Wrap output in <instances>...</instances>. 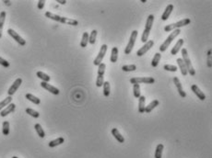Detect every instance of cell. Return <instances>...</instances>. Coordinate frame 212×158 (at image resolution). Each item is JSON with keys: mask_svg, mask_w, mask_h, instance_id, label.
Segmentation results:
<instances>
[{"mask_svg": "<svg viewBox=\"0 0 212 158\" xmlns=\"http://www.w3.org/2000/svg\"><path fill=\"white\" fill-rule=\"evenodd\" d=\"M153 21H154V16L151 14L147 19L145 29H144V31H143V34H142V37H141V42L144 43H146L148 42V39H149V36L152 25H153Z\"/></svg>", "mask_w": 212, "mask_h": 158, "instance_id": "obj_1", "label": "cell"}, {"mask_svg": "<svg viewBox=\"0 0 212 158\" xmlns=\"http://www.w3.org/2000/svg\"><path fill=\"white\" fill-rule=\"evenodd\" d=\"M181 33V30H180V29H174V30H173V32L171 33L169 35V37L165 40L164 41V43L160 46V52H161V53H163V52H165L166 50H167V48L170 46V44L172 43V42L174 41V40Z\"/></svg>", "mask_w": 212, "mask_h": 158, "instance_id": "obj_2", "label": "cell"}, {"mask_svg": "<svg viewBox=\"0 0 212 158\" xmlns=\"http://www.w3.org/2000/svg\"><path fill=\"white\" fill-rule=\"evenodd\" d=\"M182 59L186 66V69H187V72L189 74H191L192 76L196 75V71L192 65V63H191V60L189 58V55H188V53H187V50L186 49H182Z\"/></svg>", "mask_w": 212, "mask_h": 158, "instance_id": "obj_3", "label": "cell"}, {"mask_svg": "<svg viewBox=\"0 0 212 158\" xmlns=\"http://www.w3.org/2000/svg\"><path fill=\"white\" fill-rule=\"evenodd\" d=\"M191 23V20L190 19H184L176 23H173V24H169L167 25L165 28H164V30L166 32H170V31H173L174 29H180L182 27H185V26H187Z\"/></svg>", "mask_w": 212, "mask_h": 158, "instance_id": "obj_4", "label": "cell"}, {"mask_svg": "<svg viewBox=\"0 0 212 158\" xmlns=\"http://www.w3.org/2000/svg\"><path fill=\"white\" fill-rule=\"evenodd\" d=\"M138 30H133L131 35H130V39H129V42H128V44L126 45L125 49H124V53L125 54H130L134 46H135V43H136V40L138 38Z\"/></svg>", "mask_w": 212, "mask_h": 158, "instance_id": "obj_5", "label": "cell"}, {"mask_svg": "<svg viewBox=\"0 0 212 158\" xmlns=\"http://www.w3.org/2000/svg\"><path fill=\"white\" fill-rule=\"evenodd\" d=\"M106 69V64L102 63L99 65V69H98V76H97V80H96V86L98 88L102 87L104 81H103V78H104V72Z\"/></svg>", "mask_w": 212, "mask_h": 158, "instance_id": "obj_6", "label": "cell"}, {"mask_svg": "<svg viewBox=\"0 0 212 158\" xmlns=\"http://www.w3.org/2000/svg\"><path fill=\"white\" fill-rule=\"evenodd\" d=\"M155 82V79L153 77H132L130 79V83L135 84H153Z\"/></svg>", "mask_w": 212, "mask_h": 158, "instance_id": "obj_7", "label": "cell"}, {"mask_svg": "<svg viewBox=\"0 0 212 158\" xmlns=\"http://www.w3.org/2000/svg\"><path fill=\"white\" fill-rule=\"evenodd\" d=\"M107 49H108V46H107L106 44H102V45L101 46L100 52H99L97 57H96V58L94 59V61H93V64H94V65L99 66V65L102 64V60H103V58H104V56H105V54H106Z\"/></svg>", "mask_w": 212, "mask_h": 158, "instance_id": "obj_8", "label": "cell"}, {"mask_svg": "<svg viewBox=\"0 0 212 158\" xmlns=\"http://www.w3.org/2000/svg\"><path fill=\"white\" fill-rule=\"evenodd\" d=\"M8 33H9V35L10 36V37H12L15 41L20 45V46H24L25 44H26V41L25 40L22 38V37H20L14 29H8Z\"/></svg>", "mask_w": 212, "mask_h": 158, "instance_id": "obj_9", "label": "cell"}, {"mask_svg": "<svg viewBox=\"0 0 212 158\" xmlns=\"http://www.w3.org/2000/svg\"><path fill=\"white\" fill-rule=\"evenodd\" d=\"M153 45H154V42L152 41V40H150V41H148L145 44H144V46H142L138 52H137V55L138 56H143L146 53H148L152 47H153Z\"/></svg>", "mask_w": 212, "mask_h": 158, "instance_id": "obj_10", "label": "cell"}, {"mask_svg": "<svg viewBox=\"0 0 212 158\" xmlns=\"http://www.w3.org/2000/svg\"><path fill=\"white\" fill-rule=\"evenodd\" d=\"M22 84V79L21 78H17L16 80L14 81V83L12 84V86L9 88V91H8V94L9 97H11L12 95H14L16 93V91L19 89V88L20 87V85Z\"/></svg>", "mask_w": 212, "mask_h": 158, "instance_id": "obj_11", "label": "cell"}, {"mask_svg": "<svg viewBox=\"0 0 212 158\" xmlns=\"http://www.w3.org/2000/svg\"><path fill=\"white\" fill-rule=\"evenodd\" d=\"M41 87L42 88H45V90L49 91L50 93L54 94V95H59V93H60V91H59L58 88H56V87H54V86H52V85H50V84H48L46 82H41Z\"/></svg>", "mask_w": 212, "mask_h": 158, "instance_id": "obj_12", "label": "cell"}, {"mask_svg": "<svg viewBox=\"0 0 212 158\" xmlns=\"http://www.w3.org/2000/svg\"><path fill=\"white\" fill-rule=\"evenodd\" d=\"M174 83L175 87L177 88V90H178L179 95H180L183 98H185L186 97V93L184 91L183 87H182V84H181V82H180V80H179V78H178V77H176V76H175V77L174 78Z\"/></svg>", "mask_w": 212, "mask_h": 158, "instance_id": "obj_13", "label": "cell"}, {"mask_svg": "<svg viewBox=\"0 0 212 158\" xmlns=\"http://www.w3.org/2000/svg\"><path fill=\"white\" fill-rule=\"evenodd\" d=\"M15 108H16V105L14 103H10L9 105L7 106L6 108H4L3 110H1V112H0V116H1V117H6L9 114L12 113L15 110Z\"/></svg>", "mask_w": 212, "mask_h": 158, "instance_id": "obj_14", "label": "cell"}, {"mask_svg": "<svg viewBox=\"0 0 212 158\" xmlns=\"http://www.w3.org/2000/svg\"><path fill=\"white\" fill-rule=\"evenodd\" d=\"M191 89H192V91L194 92V94L200 99V100H205L206 99V95L199 89V88L196 86V85H192V87H191Z\"/></svg>", "mask_w": 212, "mask_h": 158, "instance_id": "obj_15", "label": "cell"}, {"mask_svg": "<svg viewBox=\"0 0 212 158\" xmlns=\"http://www.w3.org/2000/svg\"><path fill=\"white\" fill-rule=\"evenodd\" d=\"M174 9V7L173 4H170V5L167 6V8L165 9L163 14L161 15V19H162L163 21H165V20H167V19H169V17H170V15L172 14Z\"/></svg>", "mask_w": 212, "mask_h": 158, "instance_id": "obj_16", "label": "cell"}, {"mask_svg": "<svg viewBox=\"0 0 212 158\" xmlns=\"http://www.w3.org/2000/svg\"><path fill=\"white\" fill-rule=\"evenodd\" d=\"M183 44H184V40H183V39L178 40L177 43H175V45L174 46V48H173V49H172V51H171V54H173V55L177 54V53L180 52V50L182 49Z\"/></svg>", "mask_w": 212, "mask_h": 158, "instance_id": "obj_17", "label": "cell"}, {"mask_svg": "<svg viewBox=\"0 0 212 158\" xmlns=\"http://www.w3.org/2000/svg\"><path fill=\"white\" fill-rule=\"evenodd\" d=\"M176 62H177V64H178V66H179V69H180V71H181V74H182L184 76L187 75V74H188V72H187L186 66H185V64L183 59H182V58H178V59L176 60Z\"/></svg>", "mask_w": 212, "mask_h": 158, "instance_id": "obj_18", "label": "cell"}, {"mask_svg": "<svg viewBox=\"0 0 212 158\" xmlns=\"http://www.w3.org/2000/svg\"><path fill=\"white\" fill-rule=\"evenodd\" d=\"M60 23L71 25V26H77L78 25V21L77 20L73 19H69V18H66V17H61Z\"/></svg>", "mask_w": 212, "mask_h": 158, "instance_id": "obj_19", "label": "cell"}, {"mask_svg": "<svg viewBox=\"0 0 212 158\" xmlns=\"http://www.w3.org/2000/svg\"><path fill=\"white\" fill-rule=\"evenodd\" d=\"M112 134H113V136L118 141V143H124V138L123 137V135L119 132V131H118L116 128L112 129Z\"/></svg>", "mask_w": 212, "mask_h": 158, "instance_id": "obj_20", "label": "cell"}, {"mask_svg": "<svg viewBox=\"0 0 212 158\" xmlns=\"http://www.w3.org/2000/svg\"><path fill=\"white\" fill-rule=\"evenodd\" d=\"M139 101H138V112L139 113H145V102H146V98L145 96H140L139 97Z\"/></svg>", "mask_w": 212, "mask_h": 158, "instance_id": "obj_21", "label": "cell"}, {"mask_svg": "<svg viewBox=\"0 0 212 158\" xmlns=\"http://www.w3.org/2000/svg\"><path fill=\"white\" fill-rule=\"evenodd\" d=\"M159 105H160V101H159V100L155 99V100L151 101L148 106H146V108H145V112H146V113L151 112L152 109H154V108H155L157 106H159Z\"/></svg>", "mask_w": 212, "mask_h": 158, "instance_id": "obj_22", "label": "cell"}, {"mask_svg": "<svg viewBox=\"0 0 212 158\" xmlns=\"http://www.w3.org/2000/svg\"><path fill=\"white\" fill-rule=\"evenodd\" d=\"M6 16H7V14L5 11L0 12V39L2 38V32H3L5 20H6Z\"/></svg>", "mask_w": 212, "mask_h": 158, "instance_id": "obj_23", "label": "cell"}, {"mask_svg": "<svg viewBox=\"0 0 212 158\" xmlns=\"http://www.w3.org/2000/svg\"><path fill=\"white\" fill-rule=\"evenodd\" d=\"M36 75H37L40 79H41L42 82L48 83V82L50 81V79H51V77H50L47 74H45V73H44V72H41V71H38V72L36 73Z\"/></svg>", "mask_w": 212, "mask_h": 158, "instance_id": "obj_24", "label": "cell"}, {"mask_svg": "<svg viewBox=\"0 0 212 158\" xmlns=\"http://www.w3.org/2000/svg\"><path fill=\"white\" fill-rule=\"evenodd\" d=\"M89 33L86 31V32H84L83 35H82V39H81V42H80V46L82 48H85V47H87L88 43H89Z\"/></svg>", "mask_w": 212, "mask_h": 158, "instance_id": "obj_25", "label": "cell"}, {"mask_svg": "<svg viewBox=\"0 0 212 158\" xmlns=\"http://www.w3.org/2000/svg\"><path fill=\"white\" fill-rule=\"evenodd\" d=\"M64 142H65V139H64L63 137H59V138H57V139H56V140L51 141V142L48 143V145H49V147L53 148V147H56V146H58V145L62 144Z\"/></svg>", "mask_w": 212, "mask_h": 158, "instance_id": "obj_26", "label": "cell"}, {"mask_svg": "<svg viewBox=\"0 0 212 158\" xmlns=\"http://www.w3.org/2000/svg\"><path fill=\"white\" fill-rule=\"evenodd\" d=\"M118 59V48L117 47H113L112 49V53H111V57H110V61L112 63H116Z\"/></svg>", "mask_w": 212, "mask_h": 158, "instance_id": "obj_27", "label": "cell"}, {"mask_svg": "<svg viewBox=\"0 0 212 158\" xmlns=\"http://www.w3.org/2000/svg\"><path fill=\"white\" fill-rule=\"evenodd\" d=\"M34 128H35V131H36L37 134L39 135V137H41V138H45V132L44 129L41 128V124L36 123V124L34 125Z\"/></svg>", "mask_w": 212, "mask_h": 158, "instance_id": "obj_28", "label": "cell"}, {"mask_svg": "<svg viewBox=\"0 0 212 158\" xmlns=\"http://www.w3.org/2000/svg\"><path fill=\"white\" fill-rule=\"evenodd\" d=\"M26 98L28 99V100H30L31 102H32V103H34L35 105H39L40 103H41V99L40 98H38L37 97H35V96H33L32 94H30V93H28V94H26Z\"/></svg>", "mask_w": 212, "mask_h": 158, "instance_id": "obj_29", "label": "cell"}, {"mask_svg": "<svg viewBox=\"0 0 212 158\" xmlns=\"http://www.w3.org/2000/svg\"><path fill=\"white\" fill-rule=\"evenodd\" d=\"M163 149H164L163 144L160 143V144H158V145H157L156 150H155V158H161Z\"/></svg>", "mask_w": 212, "mask_h": 158, "instance_id": "obj_30", "label": "cell"}, {"mask_svg": "<svg viewBox=\"0 0 212 158\" xmlns=\"http://www.w3.org/2000/svg\"><path fill=\"white\" fill-rule=\"evenodd\" d=\"M45 17L48 18V19H52V20L57 21V22H60V19H61V17H60V16H58V15H56V14H54V13H52V12H49V11L45 12Z\"/></svg>", "mask_w": 212, "mask_h": 158, "instance_id": "obj_31", "label": "cell"}, {"mask_svg": "<svg viewBox=\"0 0 212 158\" xmlns=\"http://www.w3.org/2000/svg\"><path fill=\"white\" fill-rule=\"evenodd\" d=\"M160 58H161V54L160 53H156L153 59H152V61H151L152 67H157L158 66V64H159V63L160 61Z\"/></svg>", "mask_w": 212, "mask_h": 158, "instance_id": "obj_32", "label": "cell"}, {"mask_svg": "<svg viewBox=\"0 0 212 158\" xmlns=\"http://www.w3.org/2000/svg\"><path fill=\"white\" fill-rule=\"evenodd\" d=\"M103 95L104 97L108 98L110 96V93H111V87H110V83L108 81L104 82L103 83Z\"/></svg>", "mask_w": 212, "mask_h": 158, "instance_id": "obj_33", "label": "cell"}, {"mask_svg": "<svg viewBox=\"0 0 212 158\" xmlns=\"http://www.w3.org/2000/svg\"><path fill=\"white\" fill-rule=\"evenodd\" d=\"M97 30L96 29H92L91 35L89 36V43L92 44V45H94L95 43H96V37H97Z\"/></svg>", "mask_w": 212, "mask_h": 158, "instance_id": "obj_34", "label": "cell"}, {"mask_svg": "<svg viewBox=\"0 0 212 158\" xmlns=\"http://www.w3.org/2000/svg\"><path fill=\"white\" fill-rule=\"evenodd\" d=\"M11 101H12V98L9 96L8 98H6L4 100H2L1 102H0V111L2 110V108H5L6 106L9 105V104L11 103Z\"/></svg>", "mask_w": 212, "mask_h": 158, "instance_id": "obj_35", "label": "cell"}, {"mask_svg": "<svg viewBox=\"0 0 212 158\" xmlns=\"http://www.w3.org/2000/svg\"><path fill=\"white\" fill-rule=\"evenodd\" d=\"M133 93H134V97L137 98H139V97L141 96L140 93V86L138 84H135L133 87Z\"/></svg>", "mask_w": 212, "mask_h": 158, "instance_id": "obj_36", "label": "cell"}, {"mask_svg": "<svg viewBox=\"0 0 212 158\" xmlns=\"http://www.w3.org/2000/svg\"><path fill=\"white\" fill-rule=\"evenodd\" d=\"M122 70L124 72H133L137 70V65L136 64H128V65H124L122 67Z\"/></svg>", "mask_w": 212, "mask_h": 158, "instance_id": "obj_37", "label": "cell"}, {"mask_svg": "<svg viewBox=\"0 0 212 158\" xmlns=\"http://www.w3.org/2000/svg\"><path fill=\"white\" fill-rule=\"evenodd\" d=\"M26 113L29 114L30 116L35 118H37L40 117V113H39L38 111H36V110H34V109H32V108H26Z\"/></svg>", "mask_w": 212, "mask_h": 158, "instance_id": "obj_38", "label": "cell"}, {"mask_svg": "<svg viewBox=\"0 0 212 158\" xmlns=\"http://www.w3.org/2000/svg\"><path fill=\"white\" fill-rule=\"evenodd\" d=\"M2 132L4 135H9V122H4L2 125Z\"/></svg>", "mask_w": 212, "mask_h": 158, "instance_id": "obj_39", "label": "cell"}, {"mask_svg": "<svg viewBox=\"0 0 212 158\" xmlns=\"http://www.w3.org/2000/svg\"><path fill=\"white\" fill-rule=\"evenodd\" d=\"M163 68L166 71H170V72H176L177 71V67L175 65H173V64H165L163 66Z\"/></svg>", "mask_w": 212, "mask_h": 158, "instance_id": "obj_40", "label": "cell"}, {"mask_svg": "<svg viewBox=\"0 0 212 158\" xmlns=\"http://www.w3.org/2000/svg\"><path fill=\"white\" fill-rule=\"evenodd\" d=\"M0 64H1L2 66H4V67H6V68L9 67V63L7 60H5L4 58H2V57H0Z\"/></svg>", "mask_w": 212, "mask_h": 158, "instance_id": "obj_41", "label": "cell"}, {"mask_svg": "<svg viewBox=\"0 0 212 158\" xmlns=\"http://www.w3.org/2000/svg\"><path fill=\"white\" fill-rule=\"evenodd\" d=\"M45 0H39L37 7L39 9H42L45 8Z\"/></svg>", "mask_w": 212, "mask_h": 158, "instance_id": "obj_42", "label": "cell"}, {"mask_svg": "<svg viewBox=\"0 0 212 158\" xmlns=\"http://www.w3.org/2000/svg\"><path fill=\"white\" fill-rule=\"evenodd\" d=\"M210 53H211V51L209 50L208 51V53H207V56H208V59H207V65H208V67H210L211 66V64H210Z\"/></svg>", "mask_w": 212, "mask_h": 158, "instance_id": "obj_43", "label": "cell"}, {"mask_svg": "<svg viewBox=\"0 0 212 158\" xmlns=\"http://www.w3.org/2000/svg\"><path fill=\"white\" fill-rule=\"evenodd\" d=\"M56 2L59 3V4H61V5H65L66 3V0H56Z\"/></svg>", "mask_w": 212, "mask_h": 158, "instance_id": "obj_44", "label": "cell"}, {"mask_svg": "<svg viewBox=\"0 0 212 158\" xmlns=\"http://www.w3.org/2000/svg\"><path fill=\"white\" fill-rule=\"evenodd\" d=\"M4 3H6V5H8V6L10 5V1H4Z\"/></svg>", "mask_w": 212, "mask_h": 158, "instance_id": "obj_45", "label": "cell"}, {"mask_svg": "<svg viewBox=\"0 0 212 158\" xmlns=\"http://www.w3.org/2000/svg\"><path fill=\"white\" fill-rule=\"evenodd\" d=\"M12 158H19V157H17V156H13Z\"/></svg>", "mask_w": 212, "mask_h": 158, "instance_id": "obj_46", "label": "cell"}]
</instances>
